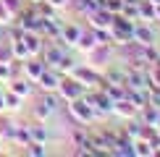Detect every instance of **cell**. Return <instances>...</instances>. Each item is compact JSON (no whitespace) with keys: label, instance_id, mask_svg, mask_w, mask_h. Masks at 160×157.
<instances>
[{"label":"cell","instance_id":"6da1fadb","mask_svg":"<svg viewBox=\"0 0 160 157\" xmlns=\"http://www.w3.org/2000/svg\"><path fill=\"white\" fill-rule=\"evenodd\" d=\"M134 24L137 21H129L123 13H113V24H110L113 47H123V45L134 42Z\"/></svg>","mask_w":160,"mask_h":157},{"label":"cell","instance_id":"7a4b0ae2","mask_svg":"<svg viewBox=\"0 0 160 157\" xmlns=\"http://www.w3.org/2000/svg\"><path fill=\"white\" fill-rule=\"evenodd\" d=\"M66 105H68V113H71V118L76 121V126H92V123L100 118V115L95 113V107L87 102L84 94L76 97V100H71V102H66Z\"/></svg>","mask_w":160,"mask_h":157},{"label":"cell","instance_id":"3957f363","mask_svg":"<svg viewBox=\"0 0 160 157\" xmlns=\"http://www.w3.org/2000/svg\"><path fill=\"white\" fill-rule=\"evenodd\" d=\"M84 84L79 81V78L74 76H61V84H58V94H61V100L63 102H71V100H76V97H82L84 94Z\"/></svg>","mask_w":160,"mask_h":157},{"label":"cell","instance_id":"277c9868","mask_svg":"<svg viewBox=\"0 0 160 157\" xmlns=\"http://www.w3.org/2000/svg\"><path fill=\"white\" fill-rule=\"evenodd\" d=\"M113 60V45H95L87 52V65L100 68V65H108Z\"/></svg>","mask_w":160,"mask_h":157},{"label":"cell","instance_id":"5b68a950","mask_svg":"<svg viewBox=\"0 0 160 157\" xmlns=\"http://www.w3.org/2000/svg\"><path fill=\"white\" fill-rule=\"evenodd\" d=\"M84 97H87V102L95 107L97 115H110V113H113V100L105 94L102 89H97L95 94H84Z\"/></svg>","mask_w":160,"mask_h":157},{"label":"cell","instance_id":"8992f818","mask_svg":"<svg viewBox=\"0 0 160 157\" xmlns=\"http://www.w3.org/2000/svg\"><path fill=\"white\" fill-rule=\"evenodd\" d=\"M87 18H89V29H110L113 24V13L108 8H95L92 13H87Z\"/></svg>","mask_w":160,"mask_h":157},{"label":"cell","instance_id":"52a82bcc","mask_svg":"<svg viewBox=\"0 0 160 157\" xmlns=\"http://www.w3.org/2000/svg\"><path fill=\"white\" fill-rule=\"evenodd\" d=\"M45 68H48V63H45L42 58L34 55V58H29V60H24V74H21V76L29 78L32 84H37V78L45 74Z\"/></svg>","mask_w":160,"mask_h":157},{"label":"cell","instance_id":"ba28073f","mask_svg":"<svg viewBox=\"0 0 160 157\" xmlns=\"http://www.w3.org/2000/svg\"><path fill=\"white\" fill-rule=\"evenodd\" d=\"M113 115L123 118V121H131V118H139V107L129 100V97H123V100L113 102Z\"/></svg>","mask_w":160,"mask_h":157},{"label":"cell","instance_id":"9c48e42d","mask_svg":"<svg viewBox=\"0 0 160 157\" xmlns=\"http://www.w3.org/2000/svg\"><path fill=\"white\" fill-rule=\"evenodd\" d=\"M82 26L79 24H63L61 26V34H58V39H61V45H68V47H76L79 37H82Z\"/></svg>","mask_w":160,"mask_h":157},{"label":"cell","instance_id":"30bf717a","mask_svg":"<svg viewBox=\"0 0 160 157\" xmlns=\"http://www.w3.org/2000/svg\"><path fill=\"white\" fill-rule=\"evenodd\" d=\"M134 42H137V45H155L152 24H144V21H137V24H134Z\"/></svg>","mask_w":160,"mask_h":157},{"label":"cell","instance_id":"8fae6325","mask_svg":"<svg viewBox=\"0 0 160 157\" xmlns=\"http://www.w3.org/2000/svg\"><path fill=\"white\" fill-rule=\"evenodd\" d=\"M5 89H11V92H16L18 97H21V100H26V97H32V81L29 78H24V76H13L8 84H5Z\"/></svg>","mask_w":160,"mask_h":157},{"label":"cell","instance_id":"7c38bea8","mask_svg":"<svg viewBox=\"0 0 160 157\" xmlns=\"http://www.w3.org/2000/svg\"><path fill=\"white\" fill-rule=\"evenodd\" d=\"M39 89L42 92H58V84H61V74L55 68H45V74L37 78Z\"/></svg>","mask_w":160,"mask_h":157},{"label":"cell","instance_id":"4fadbf2b","mask_svg":"<svg viewBox=\"0 0 160 157\" xmlns=\"http://www.w3.org/2000/svg\"><path fill=\"white\" fill-rule=\"evenodd\" d=\"M139 21L144 24H158V13L152 0H139Z\"/></svg>","mask_w":160,"mask_h":157},{"label":"cell","instance_id":"5bb4252c","mask_svg":"<svg viewBox=\"0 0 160 157\" xmlns=\"http://www.w3.org/2000/svg\"><path fill=\"white\" fill-rule=\"evenodd\" d=\"M11 141L16 144V147H26V144L32 141V136H29V126H26V123H18V126H13V136H11Z\"/></svg>","mask_w":160,"mask_h":157},{"label":"cell","instance_id":"9a60e30c","mask_svg":"<svg viewBox=\"0 0 160 157\" xmlns=\"http://www.w3.org/2000/svg\"><path fill=\"white\" fill-rule=\"evenodd\" d=\"M95 45H97V39H95V34H92V29H89V31H82V37H79V42H76V50L87 55Z\"/></svg>","mask_w":160,"mask_h":157},{"label":"cell","instance_id":"2e32d148","mask_svg":"<svg viewBox=\"0 0 160 157\" xmlns=\"http://www.w3.org/2000/svg\"><path fill=\"white\" fill-rule=\"evenodd\" d=\"M150 155H155V149H152V144L147 139H134V157H150Z\"/></svg>","mask_w":160,"mask_h":157},{"label":"cell","instance_id":"e0dca14e","mask_svg":"<svg viewBox=\"0 0 160 157\" xmlns=\"http://www.w3.org/2000/svg\"><path fill=\"white\" fill-rule=\"evenodd\" d=\"M29 136L32 141H39V144H48V131H45V123H32L29 126Z\"/></svg>","mask_w":160,"mask_h":157},{"label":"cell","instance_id":"ac0fdd59","mask_svg":"<svg viewBox=\"0 0 160 157\" xmlns=\"http://www.w3.org/2000/svg\"><path fill=\"white\" fill-rule=\"evenodd\" d=\"M3 102H5V110H18L24 100L16 94V92H11V89H3Z\"/></svg>","mask_w":160,"mask_h":157},{"label":"cell","instance_id":"d6986e66","mask_svg":"<svg viewBox=\"0 0 160 157\" xmlns=\"http://www.w3.org/2000/svg\"><path fill=\"white\" fill-rule=\"evenodd\" d=\"M76 65H79V63H76V60H74L71 55H63V60L58 63V65H52V68H55V71H58L61 76H71V71H74Z\"/></svg>","mask_w":160,"mask_h":157},{"label":"cell","instance_id":"ffe728a7","mask_svg":"<svg viewBox=\"0 0 160 157\" xmlns=\"http://www.w3.org/2000/svg\"><path fill=\"white\" fill-rule=\"evenodd\" d=\"M39 102H45L52 113H58V107H61L63 100H61V94H58V92H42V100H39Z\"/></svg>","mask_w":160,"mask_h":157},{"label":"cell","instance_id":"44dd1931","mask_svg":"<svg viewBox=\"0 0 160 157\" xmlns=\"http://www.w3.org/2000/svg\"><path fill=\"white\" fill-rule=\"evenodd\" d=\"M13 126H16L13 121H8V118L0 115V141H11V136H13Z\"/></svg>","mask_w":160,"mask_h":157},{"label":"cell","instance_id":"7402d4cb","mask_svg":"<svg viewBox=\"0 0 160 157\" xmlns=\"http://www.w3.org/2000/svg\"><path fill=\"white\" fill-rule=\"evenodd\" d=\"M11 60H13V45L11 39L0 37V63H11Z\"/></svg>","mask_w":160,"mask_h":157},{"label":"cell","instance_id":"603a6c76","mask_svg":"<svg viewBox=\"0 0 160 157\" xmlns=\"http://www.w3.org/2000/svg\"><path fill=\"white\" fill-rule=\"evenodd\" d=\"M121 13L129 18V21H139V3H123Z\"/></svg>","mask_w":160,"mask_h":157},{"label":"cell","instance_id":"cb8c5ba5","mask_svg":"<svg viewBox=\"0 0 160 157\" xmlns=\"http://www.w3.org/2000/svg\"><path fill=\"white\" fill-rule=\"evenodd\" d=\"M13 45V58L16 60H29V50H26V45H24V39H18V42H11Z\"/></svg>","mask_w":160,"mask_h":157},{"label":"cell","instance_id":"d4e9b609","mask_svg":"<svg viewBox=\"0 0 160 157\" xmlns=\"http://www.w3.org/2000/svg\"><path fill=\"white\" fill-rule=\"evenodd\" d=\"M34 118H37L39 123H48L50 118H52V110H50V107H48L45 102H39L37 107H34Z\"/></svg>","mask_w":160,"mask_h":157},{"label":"cell","instance_id":"484cf974","mask_svg":"<svg viewBox=\"0 0 160 157\" xmlns=\"http://www.w3.org/2000/svg\"><path fill=\"white\" fill-rule=\"evenodd\" d=\"M92 34H95L97 45H113V34H110V29H92Z\"/></svg>","mask_w":160,"mask_h":157},{"label":"cell","instance_id":"4316f807","mask_svg":"<svg viewBox=\"0 0 160 157\" xmlns=\"http://www.w3.org/2000/svg\"><path fill=\"white\" fill-rule=\"evenodd\" d=\"M13 24V13L5 8V3L0 0V26H11Z\"/></svg>","mask_w":160,"mask_h":157},{"label":"cell","instance_id":"83f0119b","mask_svg":"<svg viewBox=\"0 0 160 157\" xmlns=\"http://www.w3.org/2000/svg\"><path fill=\"white\" fill-rule=\"evenodd\" d=\"M13 78V68H11V63H0V84H8Z\"/></svg>","mask_w":160,"mask_h":157},{"label":"cell","instance_id":"f1b7e54d","mask_svg":"<svg viewBox=\"0 0 160 157\" xmlns=\"http://www.w3.org/2000/svg\"><path fill=\"white\" fill-rule=\"evenodd\" d=\"M3 3H5V8H8V11L13 13V16L24 11V3H21V0H3Z\"/></svg>","mask_w":160,"mask_h":157},{"label":"cell","instance_id":"f546056e","mask_svg":"<svg viewBox=\"0 0 160 157\" xmlns=\"http://www.w3.org/2000/svg\"><path fill=\"white\" fill-rule=\"evenodd\" d=\"M121 5H123V0H105L102 8H108L110 13H121Z\"/></svg>","mask_w":160,"mask_h":157},{"label":"cell","instance_id":"4dcf8cb0","mask_svg":"<svg viewBox=\"0 0 160 157\" xmlns=\"http://www.w3.org/2000/svg\"><path fill=\"white\" fill-rule=\"evenodd\" d=\"M48 3H50L55 11H61V8H66V5H68V0H48Z\"/></svg>","mask_w":160,"mask_h":157},{"label":"cell","instance_id":"1f68e13d","mask_svg":"<svg viewBox=\"0 0 160 157\" xmlns=\"http://www.w3.org/2000/svg\"><path fill=\"white\" fill-rule=\"evenodd\" d=\"M155 13H158V24H160V3L155 5Z\"/></svg>","mask_w":160,"mask_h":157},{"label":"cell","instance_id":"d6a6232c","mask_svg":"<svg viewBox=\"0 0 160 157\" xmlns=\"http://www.w3.org/2000/svg\"><path fill=\"white\" fill-rule=\"evenodd\" d=\"M29 3H32V5H34V3H39V0H29Z\"/></svg>","mask_w":160,"mask_h":157},{"label":"cell","instance_id":"836d02e7","mask_svg":"<svg viewBox=\"0 0 160 157\" xmlns=\"http://www.w3.org/2000/svg\"><path fill=\"white\" fill-rule=\"evenodd\" d=\"M152 3H155V5H158V3H160V0H152Z\"/></svg>","mask_w":160,"mask_h":157}]
</instances>
